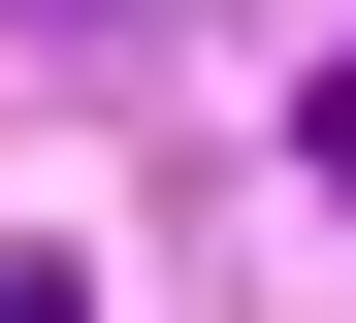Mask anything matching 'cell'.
<instances>
[{
    "label": "cell",
    "mask_w": 356,
    "mask_h": 323,
    "mask_svg": "<svg viewBox=\"0 0 356 323\" xmlns=\"http://www.w3.org/2000/svg\"><path fill=\"white\" fill-rule=\"evenodd\" d=\"M0 323H97V291H65V258H0Z\"/></svg>",
    "instance_id": "obj_1"
}]
</instances>
